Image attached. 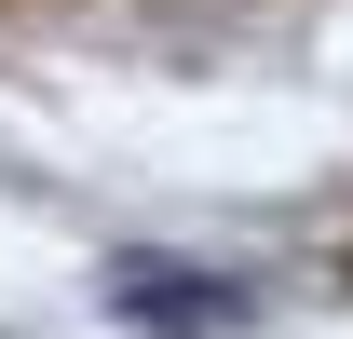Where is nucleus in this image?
I'll return each instance as SVG.
<instances>
[{
  "label": "nucleus",
  "mask_w": 353,
  "mask_h": 339,
  "mask_svg": "<svg viewBox=\"0 0 353 339\" xmlns=\"http://www.w3.org/2000/svg\"><path fill=\"white\" fill-rule=\"evenodd\" d=\"M109 312H123V326L218 339V326H245V285H231V271H190V258H109Z\"/></svg>",
  "instance_id": "f257e3e1"
}]
</instances>
